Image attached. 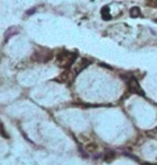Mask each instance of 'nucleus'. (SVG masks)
I'll return each mask as SVG.
<instances>
[{"label":"nucleus","mask_w":157,"mask_h":165,"mask_svg":"<svg viewBox=\"0 0 157 165\" xmlns=\"http://www.w3.org/2000/svg\"><path fill=\"white\" fill-rule=\"evenodd\" d=\"M114 158H115V152L112 150L107 151L106 154H104V161H107V162H111L112 160H114Z\"/></svg>","instance_id":"obj_8"},{"label":"nucleus","mask_w":157,"mask_h":165,"mask_svg":"<svg viewBox=\"0 0 157 165\" xmlns=\"http://www.w3.org/2000/svg\"><path fill=\"white\" fill-rule=\"evenodd\" d=\"M150 7H157V0H145Z\"/></svg>","instance_id":"obj_10"},{"label":"nucleus","mask_w":157,"mask_h":165,"mask_svg":"<svg viewBox=\"0 0 157 165\" xmlns=\"http://www.w3.org/2000/svg\"><path fill=\"white\" fill-rule=\"evenodd\" d=\"M155 22H156V23H157V20H156V21H155Z\"/></svg>","instance_id":"obj_13"},{"label":"nucleus","mask_w":157,"mask_h":165,"mask_svg":"<svg viewBox=\"0 0 157 165\" xmlns=\"http://www.w3.org/2000/svg\"><path fill=\"white\" fill-rule=\"evenodd\" d=\"M1 130H2V133H1V134H2V136L4 137V138H9V136L6 134V131H4V126H3V125H1Z\"/></svg>","instance_id":"obj_12"},{"label":"nucleus","mask_w":157,"mask_h":165,"mask_svg":"<svg viewBox=\"0 0 157 165\" xmlns=\"http://www.w3.org/2000/svg\"><path fill=\"white\" fill-rule=\"evenodd\" d=\"M101 15H102V18L104 21H110L112 18L111 14H110V8L108 6L103 7V8L101 9Z\"/></svg>","instance_id":"obj_5"},{"label":"nucleus","mask_w":157,"mask_h":165,"mask_svg":"<svg viewBox=\"0 0 157 165\" xmlns=\"http://www.w3.org/2000/svg\"><path fill=\"white\" fill-rule=\"evenodd\" d=\"M90 64V60H86V58H81V60L76 63V67H74V72H76V74H78L82 70H84V69L86 68Z\"/></svg>","instance_id":"obj_3"},{"label":"nucleus","mask_w":157,"mask_h":165,"mask_svg":"<svg viewBox=\"0 0 157 165\" xmlns=\"http://www.w3.org/2000/svg\"><path fill=\"white\" fill-rule=\"evenodd\" d=\"M129 15L132 17V18H136V17H139L141 15V10L140 8L138 7H132L129 11Z\"/></svg>","instance_id":"obj_6"},{"label":"nucleus","mask_w":157,"mask_h":165,"mask_svg":"<svg viewBox=\"0 0 157 165\" xmlns=\"http://www.w3.org/2000/svg\"><path fill=\"white\" fill-rule=\"evenodd\" d=\"M17 32H17V29L15 28V27H10V28H9L8 30L6 32V35H4V36H6V39H4V41L7 42V40H8L9 38L11 37V36H13V35H16Z\"/></svg>","instance_id":"obj_7"},{"label":"nucleus","mask_w":157,"mask_h":165,"mask_svg":"<svg viewBox=\"0 0 157 165\" xmlns=\"http://www.w3.org/2000/svg\"><path fill=\"white\" fill-rule=\"evenodd\" d=\"M78 55L76 53H71V52L64 51L62 53H59L57 56V63L58 66L62 67V68H69L72 64H74Z\"/></svg>","instance_id":"obj_1"},{"label":"nucleus","mask_w":157,"mask_h":165,"mask_svg":"<svg viewBox=\"0 0 157 165\" xmlns=\"http://www.w3.org/2000/svg\"><path fill=\"white\" fill-rule=\"evenodd\" d=\"M85 149H86L88 152H95V151L97 150V145H96L95 142H90V144L86 145Z\"/></svg>","instance_id":"obj_9"},{"label":"nucleus","mask_w":157,"mask_h":165,"mask_svg":"<svg viewBox=\"0 0 157 165\" xmlns=\"http://www.w3.org/2000/svg\"><path fill=\"white\" fill-rule=\"evenodd\" d=\"M128 88L129 90L131 92H134V93H136V94L138 95H141V96H144L145 95V93H144V91L142 90V88L140 86V84H139V82L137 81V79L136 78H130V79L128 80Z\"/></svg>","instance_id":"obj_2"},{"label":"nucleus","mask_w":157,"mask_h":165,"mask_svg":"<svg viewBox=\"0 0 157 165\" xmlns=\"http://www.w3.org/2000/svg\"><path fill=\"white\" fill-rule=\"evenodd\" d=\"M34 12H36V8H31V9H29V10H27L26 14H27V15H32Z\"/></svg>","instance_id":"obj_11"},{"label":"nucleus","mask_w":157,"mask_h":165,"mask_svg":"<svg viewBox=\"0 0 157 165\" xmlns=\"http://www.w3.org/2000/svg\"><path fill=\"white\" fill-rule=\"evenodd\" d=\"M69 79H70V72H69V71H64V72H62L55 80L58 81V82L66 83L69 81Z\"/></svg>","instance_id":"obj_4"}]
</instances>
